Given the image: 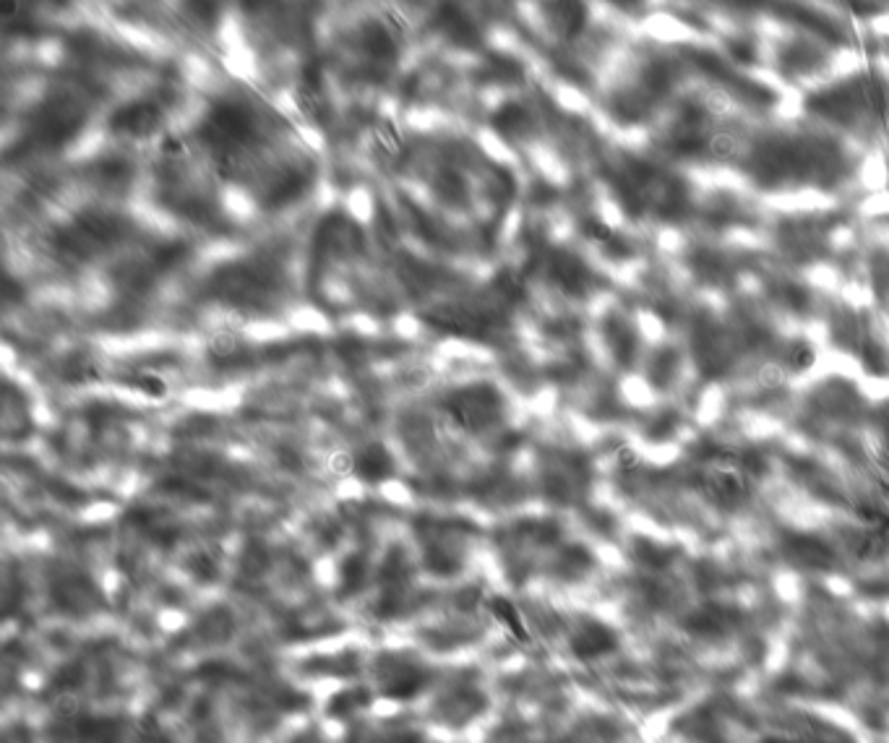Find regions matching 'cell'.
<instances>
[{"instance_id": "obj_8", "label": "cell", "mask_w": 889, "mask_h": 743, "mask_svg": "<svg viewBox=\"0 0 889 743\" xmlns=\"http://www.w3.org/2000/svg\"><path fill=\"white\" fill-rule=\"evenodd\" d=\"M613 3H618V6H621V8H634L639 3V0H613Z\"/></svg>"}, {"instance_id": "obj_4", "label": "cell", "mask_w": 889, "mask_h": 743, "mask_svg": "<svg viewBox=\"0 0 889 743\" xmlns=\"http://www.w3.org/2000/svg\"><path fill=\"white\" fill-rule=\"evenodd\" d=\"M785 363H788V368H793V371H803V368H809V365L814 363V352H811L809 345L796 342V345L788 350V355H785Z\"/></svg>"}, {"instance_id": "obj_1", "label": "cell", "mask_w": 889, "mask_h": 743, "mask_svg": "<svg viewBox=\"0 0 889 743\" xmlns=\"http://www.w3.org/2000/svg\"><path fill=\"white\" fill-rule=\"evenodd\" d=\"M613 644H616V639H613L611 631L603 629V626L598 624H590L584 626L577 637H574V652H577L579 657H595L613 650Z\"/></svg>"}, {"instance_id": "obj_2", "label": "cell", "mask_w": 889, "mask_h": 743, "mask_svg": "<svg viewBox=\"0 0 889 743\" xmlns=\"http://www.w3.org/2000/svg\"><path fill=\"white\" fill-rule=\"evenodd\" d=\"M355 467H358V472L365 480H379L392 472V459H389V454L381 446H371L368 452L360 454Z\"/></svg>"}, {"instance_id": "obj_5", "label": "cell", "mask_w": 889, "mask_h": 743, "mask_svg": "<svg viewBox=\"0 0 889 743\" xmlns=\"http://www.w3.org/2000/svg\"><path fill=\"white\" fill-rule=\"evenodd\" d=\"M493 608H496V616L498 618H504L506 626H511V629L517 631V637H525V629L519 626L517 613H514V608H511V605L506 603V600H496V603H493Z\"/></svg>"}, {"instance_id": "obj_6", "label": "cell", "mask_w": 889, "mask_h": 743, "mask_svg": "<svg viewBox=\"0 0 889 743\" xmlns=\"http://www.w3.org/2000/svg\"><path fill=\"white\" fill-rule=\"evenodd\" d=\"M19 8H21L19 0H0V19L11 21L16 14H19Z\"/></svg>"}, {"instance_id": "obj_7", "label": "cell", "mask_w": 889, "mask_h": 743, "mask_svg": "<svg viewBox=\"0 0 889 743\" xmlns=\"http://www.w3.org/2000/svg\"><path fill=\"white\" fill-rule=\"evenodd\" d=\"M139 389L149 392V394H152V397H162V394H165V386H162V381H157V379L139 381Z\"/></svg>"}, {"instance_id": "obj_3", "label": "cell", "mask_w": 889, "mask_h": 743, "mask_svg": "<svg viewBox=\"0 0 889 743\" xmlns=\"http://www.w3.org/2000/svg\"><path fill=\"white\" fill-rule=\"evenodd\" d=\"M556 21L566 34H577L584 24V6L579 0H558Z\"/></svg>"}]
</instances>
